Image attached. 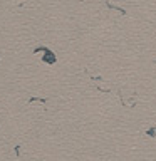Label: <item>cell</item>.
<instances>
[{
  "instance_id": "6da1fadb",
  "label": "cell",
  "mask_w": 156,
  "mask_h": 161,
  "mask_svg": "<svg viewBox=\"0 0 156 161\" xmlns=\"http://www.w3.org/2000/svg\"><path fill=\"white\" fill-rule=\"evenodd\" d=\"M44 60H47V62H54V60H55V57L52 55V52H49V51H47V55H44Z\"/></svg>"
}]
</instances>
